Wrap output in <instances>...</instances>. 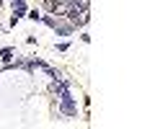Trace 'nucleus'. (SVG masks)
Returning a JSON list of instances; mask_svg holds the SVG:
<instances>
[{
	"label": "nucleus",
	"instance_id": "f257e3e1",
	"mask_svg": "<svg viewBox=\"0 0 155 129\" xmlns=\"http://www.w3.org/2000/svg\"><path fill=\"white\" fill-rule=\"evenodd\" d=\"M47 8H49L52 13H65L67 11V5L62 3V0H47Z\"/></svg>",
	"mask_w": 155,
	"mask_h": 129
},
{
	"label": "nucleus",
	"instance_id": "f03ea898",
	"mask_svg": "<svg viewBox=\"0 0 155 129\" xmlns=\"http://www.w3.org/2000/svg\"><path fill=\"white\" fill-rule=\"evenodd\" d=\"M62 111L65 114H75V106H72V101H70V95L62 90Z\"/></svg>",
	"mask_w": 155,
	"mask_h": 129
},
{
	"label": "nucleus",
	"instance_id": "7ed1b4c3",
	"mask_svg": "<svg viewBox=\"0 0 155 129\" xmlns=\"http://www.w3.org/2000/svg\"><path fill=\"white\" fill-rule=\"evenodd\" d=\"M0 60H3V62H11L13 60V52L11 49H3V52H0Z\"/></svg>",
	"mask_w": 155,
	"mask_h": 129
}]
</instances>
